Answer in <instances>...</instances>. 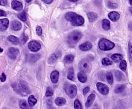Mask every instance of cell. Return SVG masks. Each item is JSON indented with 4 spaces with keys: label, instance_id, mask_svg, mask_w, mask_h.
<instances>
[{
    "label": "cell",
    "instance_id": "4316f807",
    "mask_svg": "<svg viewBox=\"0 0 132 109\" xmlns=\"http://www.w3.org/2000/svg\"><path fill=\"white\" fill-rule=\"evenodd\" d=\"M115 75H116V79L118 81H122L125 78L124 74L119 71H115Z\"/></svg>",
    "mask_w": 132,
    "mask_h": 109
},
{
    "label": "cell",
    "instance_id": "9c48e42d",
    "mask_svg": "<svg viewBox=\"0 0 132 109\" xmlns=\"http://www.w3.org/2000/svg\"><path fill=\"white\" fill-rule=\"evenodd\" d=\"M19 54V51L18 49L14 47H10L8 50V56L12 60H15Z\"/></svg>",
    "mask_w": 132,
    "mask_h": 109
},
{
    "label": "cell",
    "instance_id": "7402d4cb",
    "mask_svg": "<svg viewBox=\"0 0 132 109\" xmlns=\"http://www.w3.org/2000/svg\"><path fill=\"white\" fill-rule=\"evenodd\" d=\"M66 102H67L66 100L63 97H57L55 100V105L57 106H63V105H65Z\"/></svg>",
    "mask_w": 132,
    "mask_h": 109
},
{
    "label": "cell",
    "instance_id": "d4e9b609",
    "mask_svg": "<svg viewBox=\"0 0 132 109\" xmlns=\"http://www.w3.org/2000/svg\"><path fill=\"white\" fill-rule=\"evenodd\" d=\"M28 102L30 106H33L37 103V100L35 98V97L33 96V95H31V96H30V97H28Z\"/></svg>",
    "mask_w": 132,
    "mask_h": 109
},
{
    "label": "cell",
    "instance_id": "d590c367",
    "mask_svg": "<svg viewBox=\"0 0 132 109\" xmlns=\"http://www.w3.org/2000/svg\"><path fill=\"white\" fill-rule=\"evenodd\" d=\"M53 94H54V91H53L52 88L51 87H48L46 88V94H45V96L46 97H50V96H53Z\"/></svg>",
    "mask_w": 132,
    "mask_h": 109
},
{
    "label": "cell",
    "instance_id": "5bb4252c",
    "mask_svg": "<svg viewBox=\"0 0 132 109\" xmlns=\"http://www.w3.org/2000/svg\"><path fill=\"white\" fill-rule=\"evenodd\" d=\"M12 7L16 11H20L23 9V5L18 1H13L12 2Z\"/></svg>",
    "mask_w": 132,
    "mask_h": 109
},
{
    "label": "cell",
    "instance_id": "3957f363",
    "mask_svg": "<svg viewBox=\"0 0 132 109\" xmlns=\"http://www.w3.org/2000/svg\"><path fill=\"white\" fill-rule=\"evenodd\" d=\"M81 32L79 31H73L69 35L68 38V42L70 45H73L77 43L81 38Z\"/></svg>",
    "mask_w": 132,
    "mask_h": 109
},
{
    "label": "cell",
    "instance_id": "5b68a950",
    "mask_svg": "<svg viewBox=\"0 0 132 109\" xmlns=\"http://www.w3.org/2000/svg\"><path fill=\"white\" fill-rule=\"evenodd\" d=\"M65 91L67 94L71 97V98H74L76 97L77 92V88L75 85H66Z\"/></svg>",
    "mask_w": 132,
    "mask_h": 109
},
{
    "label": "cell",
    "instance_id": "db71d44e",
    "mask_svg": "<svg viewBox=\"0 0 132 109\" xmlns=\"http://www.w3.org/2000/svg\"><path fill=\"white\" fill-rule=\"evenodd\" d=\"M30 1L31 0H26V1H27V2H30Z\"/></svg>",
    "mask_w": 132,
    "mask_h": 109
},
{
    "label": "cell",
    "instance_id": "ac0fdd59",
    "mask_svg": "<svg viewBox=\"0 0 132 109\" xmlns=\"http://www.w3.org/2000/svg\"><path fill=\"white\" fill-rule=\"evenodd\" d=\"M92 47V43H90V42H85V43L80 45L79 46V48L82 51H88V50L90 49Z\"/></svg>",
    "mask_w": 132,
    "mask_h": 109
},
{
    "label": "cell",
    "instance_id": "52a82bcc",
    "mask_svg": "<svg viewBox=\"0 0 132 109\" xmlns=\"http://www.w3.org/2000/svg\"><path fill=\"white\" fill-rule=\"evenodd\" d=\"M28 47L30 51H33V52H37L41 48V44L37 41H32L28 43Z\"/></svg>",
    "mask_w": 132,
    "mask_h": 109
},
{
    "label": "cell",
    "instance_id": "7c38bea8",
    "mask_svg": "<svg viewBox=\"0 0 132 109\" xmlns=\"http://www.w3.org/2000/svg\"><path fill=\"white\" fill-rule=\"evenodd\" d=\"M41 57V55L39 54H30L27 56V60L29 62L34 63L37 62Z\"/></svg>",
    "mask_w": 132,
    "mask_h": 109
},
{
    "label": "cell",
    "instance_id": "ffe728a7",
    "mask_svg": "<svg viewBox=\"0 0 132 109\" xmlns=\"http://www.w3.org/2000/svg\"><path fill=\"white\" fill-rule=\"evenodd\" d=\"M123 58V56L121 54H118V53H116V54H113L111 56V58L116 63L119 62L121 61V60Z\"/></svg>",
    "mask_w": 132,
    "mask_h": 109
},
{
    "label": "cell",
    "instance_id": "6da1fadb",
    "mask_svg": "<svg viewBox=\"0 0 132 109\" xmlns=\"http://www.w3.org/2000/svg\"><path fill=\"white\" fill-rule=\"evenodd\" d=\"M79 68L82 73L85 74L90 73L92 69V64L87 59H82L79 62Z\"/></svg>",
    "mask_w": 132,
    "mask_h": 109
},
{
    "label": "cell",
    "instance_id": "1f68e13d",
    "mask_svg": "<svg viewBox=\"0 0 132 109\" xmlns=\"http://www.w3.org/2000/svg\"><path fill=\"white\" fill-rule=\"evenodd\" d=\"M119 67L121 70H122L123 71H125L126 70V67H127V63H126V60H121V63H120Z\"/></svg>",
    "mask_w": 132,
    "mask_h": 109
},
{
    "label": "cell",
    "instance_id": "7bdbcfd3",
    "mask_svg": "<svg viewBox=\"0 0 132 109\" xmlns=\"http://www.w3.org/2000/svg\"><path fill=\"white\" fill-rule=\"evenodd\" d=\"M6 75L5 74V73H2V74H1V76H0V80L1 81V82H4L5 80H6Z\"/></svg>",
    "mask_w": 132,
    "mask_h": 109
},
{
    "label": "cell",
    "instance_id": "681fc988",
    "mask_svg": "<svg viewBox=\"0 0 132 109\" xmlns=\"http://www.w3.org/2000/svg\"><path fill=\"white\" fill-rule=\"evenodd\" d=\"M68 1H71V2H76V1H77L78 0H68Z\"/></svg>",
    "mask_w": 132,
    "mask_h": 109
},
{
    "label": "cell",
    "instance_id": "d6986e66",
    "mask_svg": "<svg viewBox=\"0 0 132 109\" xmlns=\"http://www.w3.org/2000/svg\"><path fill=\"white\" fill-rule=\"evenodd\" d=\"M87 16H88V18L89 21L91 22V23H93V22L95 21L97 19V17H98L97 14H95V13L94 12H92L88 13Z\"/></svg>",
    "mask_w": 132,
    "mask_h": 109
},
{
    "label": "cell",
    "instance_id": "f35d334b",
    "mask_svg": "<svg viewBox=\"0 0 132 109\" xmlns=\"http://www.w3.org/2000/svg\"><path fill=\"white\" fill-rule=\"evenodd\" d=\"M108 6H109V8H110L114 9V8H117V5L116 3L109 2V3H108Z\"/></svg>",
    "mask_w": 132,
    "mask_h": 109
},
{
    "label": "cell",
    "instance_id": "74e56055",
    "mask_svg": "<svg viewBox=\"0 0 132 109\" xmlns=\"http://www.w3.org/2000/svg\"><path fill=\"white\" fill-rule=\"evenodd\" d=\"M18 17H19V19H20V20L22 21H26V20H27V16H26V14L25 13H24V12L18 14Z\"/></svg>",
    "mask_w": 132,
    "mask_h": 109
},
{
    "label": "cell",
    "instance_id": "83f0119b",
    "mask_svg": "<svg viewBox=\"0 0 132 109\" xmlns=\"http://www.w3.org/2000/svg\"><path fill=\"white\" fill-rule=\"evenodd\" d=\"M67 77H68V78L69 80L73 81V80H74V71H73V67H70L69 69Z\"/></svg>",
    "mask_w": 132,
    "mask_h": 109
},
{
    "label": "cell",
    "instance_id": "d6a6232c",
    "mask_svg": "<svg viewBox=\"0 0 132 109\" xmlns=\"http://www.w3.org/2000/svg\"><path fill=\"white\" fill-rule=\"evenodd\" d=\"M125 86L124 85H117V87L115 88V92L116 93H121L122 91L125 90Z\"/></svg>",
    "mask_w": 132,
    "mask_h": 109
},
{
    "label": "cell",
    "instance_id": "9a60e30c",
    "mask_svg": "<svg viewBox=\"0 0 132 109\" xmlns=\"http://www.w3.org/2000/svg\"><path fill=\"white\" fill-rule=\"evenodd\" d=\"M22 28L21 23L18 21H14L11 24V29L14 31L20 30Z\"/></svg>",
    "mask_w": 132,
    "mask_h": 109
},
{
    "label": "cell",
    "instance_id": "f546056e",
    "mask_svg": "<svg viewBox=\"0 0 132 109\" xmlns=\"http://www.w3.org/2000/svg\"><path fill=\"white\" fill-rule=\"evenodd\" d=\"M128 49L129 58H130V61L132 62V38H131V39L130 40V41H129Z\"/></svg>",
    "mask_w": 132,
    "mask_h": 109
},
{
    "label": "cell",
    "instance_id": "7a4b0ae2",
    "mask_svg": "<svg viewBox=\"0 0 132 109\" xmlns=\"http://www.w3.org/2000/svg\"><path fill=\"white\" fill-rule=\"evenodd\" d=\"M115 44L112 41H108L106 38H102L99 42V47L103 51H108L114 47Z\"/></svg>",
    "mask_w": 132,
    "mask_h": 109
},
{
    "label": "cell",
    "instance_id": "cb8c5ba5",
    "mask_svg": "<svg viewBox=\"0 0 132 109\" xmlns=\"http://www.w3.org/2000/svg\"><path fill=\"white\" fill-rule=\"evenodd\" d=\"M77 78H78V80L82 83H85L87 80V77L86 76V75L85 74V73H78V75H77Z\"/></svg>",
    "mask_w": 132,
    "mask_h": 109
},
{
    "label": "cell",
    "instance_id": "60d3db41",
    "mask_svg": "<svg viewBox=\"0 0 132 109\" xmlns=\"http://www.w3.org/2000/svg\"><path fill=\"white\" fill-rule=\"evenodd\" d=\"M27 40H28V37H27V36H26L25 35H23L21 37V43L23 44H24L26 43V42L27 41Z\"/></svg>",
    "mask_w": 132,
    "mask_h": 109
},
{
    "label": "cell",
    "instance_id": "c3c4849f",
    "mask_svg": "<svg viewBox=\"0 0 132 109\" xmlns=\"http://www.w3.org/2000/svg\"><path fill=\"white\" fill-rule=\"evenodd\" d=\"M128 28L130 29V30L132 31V22H130V23H129Z\"/></svg>",
    "mask_w": 132,
    "mask_h": 109
},
{
    "label": "cell",
    "instance_id": "ee69618b",
    "mask_svg": "<svg viewBox=\"0 0 132 109\" xmlns=\"http://www.w3.org/2000/svg\"><path fill=\"white\" fill-rule=\"evenodd\" d=\"M90 91V87H85V88L83 89V94H85V95H86V94L88 93L89 91Z\"/></svg>",
    "mask_w": 132,
    "mask_h": 109
},
{
    "label": "cell",
    "instance_id": "f5cc1de1",
    "mask_svg": "<svg viewBox=\"0 0 132 109\" xmlns=\"http://www.w3.org/2000/svg\"><path fill=\"white\" fill-rule=\"evenodd\" d=\"M2 51H3V49L0 47V53H1V52H2Z\"/></svg>",
    "mask_w": 132,
    "mask_h": 109
},
{
    "label": "cell",
    "instance_id": "484cf974",
    "mask_svg": "<svg viewBox=\"0 0 132 109\" xmlns=\"http://www.w3.org/2000/svg\"><path fill=\"white\" fill-rule=\"evenodd\" d=\"M73 60H74V56L73 55H68L64 57V62L66 64H71Z\"/></svg>",
    "mask_w": 132,
    "mask_h": 109
},
{
    "label": "cell",
    "instance_id": "603a6c76",
    "mask_svg": "<svg viewBox=\"0 0 132 109\" xmlns=\"http://www.w3.org/2000/svg\"><path fill=\"white\" fill-rule=\"evenodd\" d=\"M8 40L10 41V42H12V44L15 45H18L19 42V40L18 37H15V36L13 35H10L8 37Z\"/></svg>",
    "mask_w": 132,
    "mask_h": 109
},
{
    "label": "cell",
    "instance_id": "4dcf8cb0",
    "mask_svg": "<svg viewBox=\"0 0 132 109\" xmlns=\"http://www.w3.org/2000/svg\"><path fill=\"white\" fill-rule=\"evenodd\" d=\"M76 13L72 12H68L67 14H66L65 15V19L66 20H67L68 21L70 22V21L73 19V17H74V15H76Z\"/></svg>",
    "mask_w": 132,
    "mask_h": 109
},
{
    "label": "cell",
    "instance_id": "ba28073f",
    "mask_svg": "<svg viewBox=\"0 0 132 109\" xmlns=\"http://www.w3.org/2000/svg\"><path fill=\"white\" fill-rule=\"evenodd\" d=\"M97 88L99 92L103 95L108 94V92H109V88H108V86L106 85L105 84L100 83V82L97 83Z\"/></svg>",
    "mask_w": 132,
    "mask_h": 109
},
{
    "label": "cell",
    "instance_id": "8992f818",
    "mask_svg": "<svg viewBox=\"0 0 132 109\" xmlns=\"http://www.w3.org/2000/svg\"><path fill=\"white\" fill-rule=\"evenodd\" d=\"M71 24L73 26H81L85 23V19L81 15H77V14L74 15L73 19L70 21Z\"/></svg>",
    "mask_w": 132,
    "mask_h": 109
},
{
    "label": "cell",
    "instance_id": "8d00e7d4",
    "mask_svg": "<svg viewBox=\"0 0 132 109\" xmlns=\"http://www.w3.org/2000/svg\"><path fill=\"white\" fill-rule=\"evenodd\" d=\"M74 108L76 109H81L82 108V105L80 103L79 100H76L74 101Z\"/></svg>",
    "mask_w": 132,
    "mask_h": 109
},
{
    "label": "cell",
    "instance_id": "30bf717a",
    "mask_svg": "<svg viewBox=\"0 0 132 109\" xmlns=\"http://www.w3.org/2000/svg\"><path fill=\"white\" fill-rule=\"evenodd\" d=\"M61 56V53L60 51H56L55 53H53L50 57L48 58V62L50 64H53Z\"/></svg>",
    "mask_w": 132,
    "mask_h": 109
},
{
    "label": "cell",
    "instance_id": "f1b7e54d",
    "mask_svg": "<svg viewBox=\"0 0 132 109\" xmlns=\"http://www.w3.org/2000/svg\"><path fill=\"white\" fill-rule=\"evenodd\" d=\"M106 79L108 83L110 85H112L113 83V74L111 72H108L106 74Z\"/></svg>",
    "mask_w": 132,
    "mask_h": 109
},
{
    "label": "cell",
    "instance_id": "816d5d0a",
    "mask_svg": "<svg viewBox=\"0 0 132 109\" xmlns=\"http://www.w3.org/2000/svg\"><path fill=\"white\" fill-rule=\"evenodd\" d=\"M129 2H130V5H132V0H130V1H129Z\"/></svg>",
    "mask_w": 132,
    "mask_h": 109
},
{
    "label": "cell",
    "instance_id": "ab89813d",
    "mask_svg": "<svg viewBox=\"0 0 132 109\" xmlns=\"http://www.w3.org/2000/svg\"><path fill=\"white\" fill-rule=\"evenodd\" d=\"M36 33H37V34L39 36L41 35V34H42V29H41V28L40 26H37L36 27Z\"/></svg>",
    "mask_w": 132,
    "mask_h": 109
},
{
    "label": "cell",
    "instance_id": "277c9868",
    "mask_svg": "<svg viewBox=\"0 0 132 109\" xmlns=\"http://www.w3.org/2000/svg\"><path fill=\"white\" fill-rule=\"evenodd\" d=\"M18 90H19V93L23 96H26L30 92L28 84L23 81L18 83Z\"/></svg>",
    "mask_w": 132,
    "mask_h": 109
},
{
    "label": "cell",
    "instance_id": "f6af8a7d",
    "mask_svg": "<svg viewBox=\"0 0 132 109\" xmlns=\"http://www.w3.org/2000/svg\"><path fill=\"white\" fill-rule=\"evenodd\" d=\"M6 5H7V1L6 0H0V5L5 6Z\"/></svg>",
    "mask_w": 132,
    "mask_h": 109
},
{
    "label": "cell",
    "instance_id": "7dc6e473",
    "mask_svg": "<svg viewBox=\"0 0 132 109\" xmlns=\"http://www.w3.org/2000/svg\"><path fill=\"white\" fill-rule=\"evenodd\" d=\"M42 1L46 4H50L52 2V0H42Z\"/></svg>",
    "mask_w": 132,
    "mask_h": 109
},
{
    "label": "cell",
    "instance_id": "4fadbf2b",
    "mask_svg": "<svg viewBox=\"0 0 132 109\" xmlns=\"http://www.w3.org/2000/svg\"><path fill=\"white\" fill-rule=\"evenodd\" d=\"M108 17L110 19L111 21H112L113 22H116L117 21H118L120 18V14H119L117 12H111L110 13H109L108 14Z\"/></svg>",
    "mask_w": 132,
    "mask_h": 109
},
{
    "label": "cell",
    "instance_id": "bcb514c9",
    "mask_svg": "<svg viewBox=\"0 0 132 109\" xmlns=\"http://www.w3.org/2000/svg\"><path fill=\"white\" fill-rule=\"evenodd\" d=\"M6 14L5 11L0 10V16H6Z\"/></svg>",
    "mask_w": 132,
    "mask_h": 109
},
{
    "label": "cell",
    "instance_id": "e0dca14e",
    "mask_svg": "<svg viewBox=\"0 0 132 109\" xmlns=\"http://www.w3.org/2000/svg\"><path fill=\"white\" fill-rule=\"evenodd\" d=\"M95 99V95L94 94H91L90 96L88 97V100L86 101V104H85V106H86V108H88L92 105V103H94V100Z\"/></svg>",
    "mask_w": 132,
    "mask_h": 109
},
{
    "label": "cell",
    "instance_id": "2e32d148",
    "mask_svg": "<svg viewBox=\"0 0 132 109\" xmlns=\"http://www.w3.org/2000/svg\"><path fill=\"white\" fill-rule=\"evenodd\" d=\"M59 77V73L57 71H54L52 72L50 74V78H51L52 82L54 83H56L58 82Z\"/></svg>",
    "mask_w": 132,
    "mask_h": 109
},
{
    "label": "cell",
    "instance_id": "b9f144b4",
    "mask_svg": "<svg viewBox=\"0 0 132 109\" xmlns=\"http://www.w3.org/2000/svg\"><path fill=\"white\" fill-rule=\"evenodd\" d=\"M99 78L102 81H104V73L101 72L99 75Z\"/></svg>",
    "mask_w": 132,
    "mask_h": 109
},
{
    "label": "cell",
    "instance_id": "e575fe53",
    "mask_svg": "<svg viewBox=\"0 0 132 109\" xmlns=\"http://www.w3.org/2000/svg\"><path fill=\"white\" fill-rule=\"evenodd\" d=\"M112 61L111 60H110L108 58H104L102 60V64L104 65H112Z\"/></svg>",
    "mask_w": 132,
    "mask_h": 109
},
{
    "label": "cell",
    "instance_id": "44dd1931",
    "mask_svg": "<svg viewBox=\"0 0 132 109\" xmlns=\"http://www.w3.org/2000/svg\"><path fill=\"white\" fill-rule=\"evenodd\" d=\"M102 26L104 30H108L110 29V23L108 19H103L102 21Z\"/></svg>",
    "mask_w": 132,
    "mask_h": 109
},
{
    "label": "cell",
    "instance_id": "8fae6325",
    "mask_svg": "<svg viewBox=\"0 0 132 109\" xmlns=\"http://www.w3.org/2000/svg\"><path fill=\"white\" fill-rule=\"evenodd\" d=\"M9 25V21L8 19H0V30H6Z\"/></svg>",
    "mask_w": 132,
    "mask_h": 109
},
{
    "label": "cell",
    "instance_id": "f907efd6",
    "mask_svg": "<svg viewBox=\"0 0 132 109\" xmlns=\"http://www.w3.org/2000/svg\"><path fill=\"white\" fill-rule=\"evenodd\" d=\"M130 13H131V14L132 15V7L130 8Z\"/></svg>",
    "mask_w": 132,
    "mask_h": 109
},
{
    "label": "cell",
    "instance_id": "836d02e7",
    "mask_svg": "<svg viewBox=\"0 0 132 109\" xmlns=\"http://www.w3.org/2000/svg\"><path fill=\"white\" fill-rule=\"evenodd\" d=\"M19 106H20V108L22 109H27L28 108V106L27 103L26 102L25 100H21L19 101Z\"/></svg>",
    "mask_w": 132,
    "mask_h": 109
}]
</instances>
